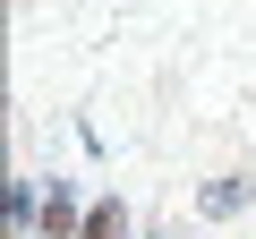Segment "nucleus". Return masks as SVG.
Segmentation results:
<instances>
[{
  "label": "nucleus",
  "instance_id": "nucleus-2",
  "mask_svg": "<svg viewBox=\"0 0 256 239\" xmlns=\"http://www.w3.org/2000/svg\"><path fill=\"white\" fill-rule=\"evenodd\" d=\"M86 239H128V214H120V205H94V214H86Z\"/></svg>",
  "mask_w": 256,
  "mask_h": 239
},
{
  "label": "nucleus",
  "instance_id": "nucleus-1",
  "mask_svg": "<svg viewBox=\"0 0 256 239\" xmlns=\"http://www.w3.org/2000/svg\"><path fill=\"white\" fill-rule=\"evenodd\" d=\"M68 222H77V205H68V188H43V230H52V239H60V230H68Z\"/></svg>",
  "mask_w": 256,
  "mask_h": 239
}]
</instances>
